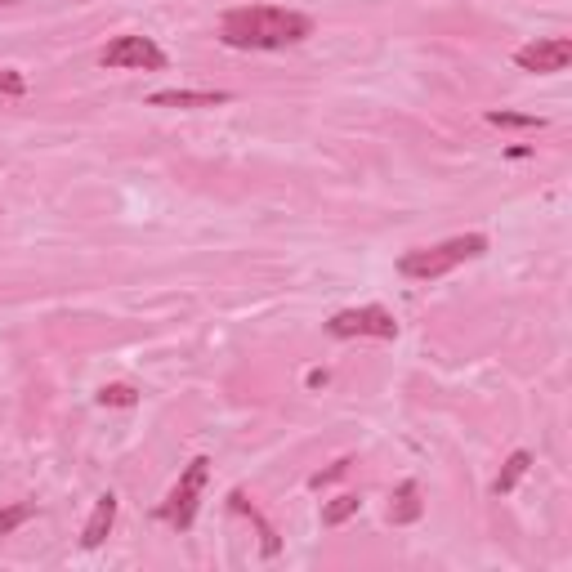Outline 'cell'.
I'll return each mask as SVG.
<instances>
[{"label":"cell","mask_w":572,"mask_h":572,"mask_svg":"<svg viewBox=\"0 0 572 572\" xmlns=\"http://www.w3.org/2000/svg\"><path fill=\"white\" fill-rule=\"evenodd\" d=\"M309 36H313V18L278 5L228 9L224 23H219V41L228 50H291V45L309 41Z\"/></svg>","instance_id":"6da1fadb"},{"label":"cell","mask_w":572,"mask_h":572,"mask_svg":"<svg viewBox=\"0 0 572 572\" xmlns=\"http://www.w3.org/2000/svg\"><path fill=\"white\" fill-rule=\"evenodd\" d=\"M479 255H488V237L461 233V237H447V242H438V246L407 251L403 260H398V273H403V278H416V282H434V278H443V273H452L456 264L479 260Z\"/></svg>","instance_id":"7a4b0ae2"},{"label":"cell","mask_w":572,"mask_h":572,"mask_svg":"<svg viewBox=\"0 0 572 572\" xmlns=\"http://www.w3.org/2000/svg\"><path fill=\"white\" fill-rule=\"evenodd\" d=\"M206 479H211V461H206V456H193V461H188V470L179 474L175 492H170L166 505L157 510L161 519L170 523V528H193V519H197V497H202Z\"/></svg>","instance_id":"3957f363"},{"label":"cell","mask_w":572,"mask_h":572,"mask_svg":"<svg viewBox=\"0 0 572 572\" xmlns=\"http://www.w3.org/2000/svg\"><path fill=\"white\" fill-rule=\"evenodd\" d=\"M327 331L336 340H354V336H376V340H394L398 336V322L389 309L380 304H367V309H340L327 318Z\"/></svg>","instance_id":"277c9868"},{"label":"cell","mask_w":572,"mask_h":572,"mask_svg":"<svg viewBox=\"0 0 572 572\" xmlns=\"http://www.w3.org/2000/svg\"><path fill=\"white\" fill-rule=\"evenodd\" d=\"M103 68H139V72H166V50L152 36H117L108 50L99 54Z\"/></svg>","instance_id":"5b68a950"},{"label":"cell","mask_w":572,"mask_h":572,"mask_svg":"<svg viewBox=\"0 0 572 572\" xmlns=\"http://www.w3.org/2000/svg\"><path fill=\"white\" fill-rule=\"evenodd\" d=\"M572 63V41L568 36H546V41H532L523 50H514V68L532 72V76H555Z\"/></svg>","instance_id":"8992f818"},{"label":"cell","mask_w":572,"mask_h":572,"mask_svg":"<svg viewBox=\"0 0 572 572\" xmlns=\"http://www.w3.org/2000/svg\"><path fill=\"white\" fill-rule=\"evenodd\" d=\"M228 99H233L228 90H157L148 103L152 108H219Z\"/></svg>","instance_id":"52a82bcc"},{"label":"cell","mask_w":572,"mask_h":572,"mask_svg":"<svg viewBox=\"0 0 572 572\" xmlns=\"http://www.w3.org/2000/svg\"><path fill=\"white\" fill-rule=\"evenodd\" d=\"M112 523H117V497H99L94 501V514H90V523H85V532H81V546L85 550H94V546H103V537L112 532Z\"/></svg>","instance_id":"ba28073f"},{"label":"cell","mask_w":572,"mask_h":572,"mask_svg":"<svg viewBox=\"0 0 572 572\" xmlns=\"http://www.w3.org/2000/svg\"><path fill=\"white\" fill-rule=\"evenodd\" d=\"M421 510H425V505H421V488H416L412 479L398 483L394 505H389V519H394V523H416V519H421Z\"/></svg>","instance_id":"9c48e42d"},{"label":"cell","mask_w":572,"mask_h":572,"mask_svg":"<svg viewBox=\"0 0 572 572\" xmlns=\"http://www.w3.org/2000/svg\"><path fill=\"white\" fill-rule=\"evenodd\" d=\"M228 501H233V510L251 514V523H255V528H260V537H264V555H278V532H273L269 523L260 519V510H255V505L246 501V492H233V497H228Z\"/></svg>","instance_id":"30bf717a"},{"label":"cell","mask_w":572,"mask_h":572,"mask_svg":"<svg viewBox=\"0 0 572 572\" xmlns=\"http://www.w3.org/2000/svg\"><path fill=\"white\" fill-rule=\"evenodd\" d=\"M528 465H532V456H528V452H514L510 461H505V470L497 474V488H492V492H497V497H505V492H514V483H519L523 474H528Z\"/></svg>","instance_id":"8fae6325"},{"label":"cell","mask_w":572,"mask_h":572,"mask_svg":"<svg viewBox=\"0 0 572 572\" xmlns=\"http://www.w3.org/2000/svg\"><path fill=\"white\" fill-rule=\"evenodd\" d=\"M358 510H362V497H354V492H345V497H336L331 505H322V523H327V528H336V523L354 519Z\"/></svg>","instance_id":"7c38bea8"},{"label":"cell","mask_w":572,"mask_h":572,"mask_svg":"<svg viewBox=\"0 0 572 572\" xmlns=\"http://www.w3.org/2000/svg\"><path fill=\"white\" fill-rule=\"evenodd\" d=\"M488 121H492V126H505V130H541V126H546V121L532 117V112H505V108H492Z\"/></svg>","instance_id":"4fadbf2b"},{"label":"cell","mask_w":572,"mask_h":572,"mask_svg":"<svg viewBox=\"0 0 572 572\" xmlns=\"http://www.w3.org/2000/svg\"><path fill=\"white\" fill-rule=\"evenodd\" d=\"M27 519H36V501L5 505V510H0V537H9V532H18Z\"/></svg>","instance_id":"5bb4252c"},{"label":"cell","mask_w":572,"mask_h":572,"mask_svg":"<svg viewBox=\"0 0 572 572\" xmlns=\"http://www.w3.org/2000/svg\"><path fill=\"white\" fill-rule=\"evenodd\" d=\"M99 403H103V407H135L139 394H135L130 385H103V389H99Z\"/></svg>","instance_id":"9a60e30c"},{"label":"cell","mask_w":572,"mask_h":572,"mask_svg":"<svg viewBox=\"0 0 572 572\" xmlns=\"http://www.w3.org/2000/svg\"><path fill=\"white\" fill-rule=\"evenodd\" d=\"M349 465H354V461H349V456H345V461H336V465H331V470H322V474H313V479H309V488H327V483H336V479H345V474H349Z\"/></svg>","instance_id":"2e32d148"},{"label":"cell","mask_w":572,"mask_h":572,"mask_svg":"<svg viewBox=\"0 0 572 572\" xmlns=\"http://www.w3.org/2000/svg\"><path fill=\"white\" fill-rule=\"evenodd\" d=\"M27 90V81L18 72H0V94H23Z\"/></svg>","instance_id":"e0dca14e"},{"label":"cell","mask_w":572,"mask_h":572,"mask_svg":"<svg viewBox=\"0 0 572 572\" xmlns=\"http://www.w3.org/2000/svg\"><path fill=\"white\" fill-rule=\"evenodd\" d=\"M0 5H9V0H0Z\"/></svg>","instance_id":"ac0fdd59"}]
</instances>
